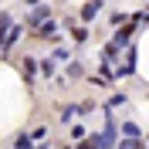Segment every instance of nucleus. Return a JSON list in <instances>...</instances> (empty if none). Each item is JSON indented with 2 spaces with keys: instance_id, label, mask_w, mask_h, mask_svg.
<instances>
[{
  "instance_id": "7",
  "label": "nucleus",
  "mask_w": 149,
  "mask_h": 149,
  "mask_svg": "<svg viewBox=\"0 0 149 149\" xmlns=\"http://www.w3.org/2000/svg\"><path fill=\"white\" fill-rule=\"evenodd\" d=\"M54 20H44V24H41V31H37V34H41V37H44V34H54Z\"/></svg>"
},
{
  "instance_id": "4",
  "label": "nucleus",
  "mask_w": 149,
  "mask_h": 149,
  "mask_svg": "<svg viewBox=\"0 0 149 149\" xmlns=\"http://www.w3.org/2000/svg\"><path fill=\"white\" fill-rule=\"evenodd\" d=\"M122 132H125L129 139H139V125H136V122H122Z\"/></svg>"
},
{
  "instance_id": "5",
  "label": "nucleus",
  "mask_w": 149,
  "mask_h": 149,
  "mask_svg": "<svg viewBox=\"0 0 149 149\" xmlns=\"http://www.w3.org/2000/svg\"><path fill=\"white\" fill-rule=\"evenodd\" d=\"M37 65H41V74H44V78H51V74H54V61H51V58L37 61Z\"/></svg>"
},
{
  "instance_id": "3",
  "label": "nucleus",
  "mask_w": 149,
  "mask_h": 149,
  "mask_svg": "<svg viewBox=\"0 0 149 149\" xmlns=\"http://www.w3.org/2000/svg\"><path fill=\"white\" fill-rule=\"evenodd\" d=\"M98 10H102L98 3H85V7H81V20H95V14H98Z\"/></svg>"
},
{
  "instance_id": "9",
  "label": "nucleus",
  "mask_w": 149,
  "mask_h": 149,
  "mask_svg": "<svg viewBox=\"0 0 149 149\" xmlns=\"http://www.w3.org/2000/svg\"><path fill=\"white\" fill-rule=\"evenodd\" d=\"M14 149H34V146H31V139H27V136H17V142H14Z\"/></svg>"
},
{
  "instance_id": "2",
  "label": "nucleus",
  "mask_w": 149,
  "mask_h": 149,
  "mask_svg": "<svg viewBox=\"0 0 149 149\" xmlns=\"http://www.w3.org/2000/svg\"><path fill=\"white\" fill-rule=\"evenodd\" d=\"M78 115H81V112H78V105H65V109H61V122H74Z\"/></svg>"
},
{
  "instance_id": "8",
  "label": "nucleus",
  "mask_w": 149,
  "mask_h": 149,
  "mask_svg": "<svg viewBox=\"0 0 149 149\" xmlns=\"http://www.w3.org/2000/svg\"><path fill=\"white\" fill-rule=\"evenodd\" d=\"M68 78H81V65H78V61L68 65Z\"/></svg>"
},
{
  "instance_id": "6",
  "label": "nucleus",
  "mask_w": 149,
  "mask_h": 149,
  "mask_svg": "<svg viewBox=\"0 0 149 149\" xmlns=\"http://www.w3.org/2000/svg\"><path fill=\"white\" fill-rule=\"evenodd\" d=\"M119 149H146L139 139H125V142H119Z\"/></svg>"
},
{
  "instance_id": "1",
  "label": "nucleus",
  "mask_w": 149,
  "mask_h": 149,
  "mask_svg": "<svg viewBox=\"0 0 149 149\" xmlns=\"http://www.w3.org/2000/svg\"><path fill=\"white\" fill-rule=\"evenodd\" d=\"M20 71H24V78H34L37 61H34V58H20Z\"/></svg>"
}]
</instances>
